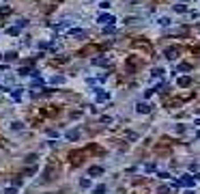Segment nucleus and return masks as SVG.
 <instances>
[{
  "label": "nucleus",
  "instance_id": "nucleus-17",
  "mask_svg": "<svg viewBox=\"0 0 200 194\" xmlns=\"http://www.w3.org/2000/svg\"><path fill=\"white\" fill-rule=\"evenodd\" d=\"M5 194H17V190H15V188H7Z\"/></svg>",
  "mask_w": 200,
  "mask_h": 194
},
{
  "label": "nucleus",
  "instance_id": "nucleus-10",
  "mask_svg": "<svg viewBox=\"0 0 200 194\" xmlns=\"http://www.w3.org/2000/svg\"><path fill=\"white\" fill-rule=\"evenodd\" d=\"M174 11L176 13H185V5H174Z\"/></svg>",
  "mask_w": 200,
  "mask_h": 194
},
{
  "label": "nucleus",
  "instance_id": "nucleus-1",
  "mask_svg": "<svg viewBox=\"0 0 200 194\" xmlns=\"http://www.w3.org/2000/svg\"><path fill=\"white\" fill-rule=\"evenodd\" d=\"M140 114H149V112L153 110V106H149V104H138V108H136Z\"/></svg>",
  "mask_w": 200,
  "mask_h": 194
},
{
  "label": "nucleus",
  "instance_id": "nucleus-9",
  "mask_svg": "<svg viewBox=\"0 0 200 194\" xmlns=\"http://www.w3.org/2000/svg\"><path fill=\"white\" fill-rule=\"evenodd\" d=\"M13 99H15V102H20V99H22V88H17V91L13 93Z\"/></svg>",
  "mask_w": 200,
  "mask_h": 194
},
{
  "label": "nucleus",
  "instance_id": "nucleus-12",
  "mask_svg": "<svg viewBox=\"0 0 200 194\" xmlns=\"http://www.w3.org/2000/svg\"><path fill=\"white\" fill-rule=\"evenodd\" d=\"M189 82H191L189 78H181V80H179V84H181V86H187V84H189Z\"/></svg>",
  "mask_w": 200,
  "mask_h": 194
},
{
  "label": "nucleus",
  "instance_id": "nucleus-21",
  "mask_svg": "<svg viewBox=\"0 0 200 194\" xmlns=\"http://www.w3.org/2000/svg\"><path fill=\"white\" fill-rule=\"evenodd\" d=\"M185 194H194V192H191V190H187V192H185Z\"/></svg>",
  "mask_w": 200,
  "mask_h": 194
},
{
  "label": "nucleus",
  "instance_id": "nucleus-20",
  "mask_svg": "<svg viewBox=\"0 0 200 194\" xmlns=\"http://www.w3.org/2000/svg\"><path fill=\"white\" fill-rule=\"evenodd\" d=\"M80 183H82V188H88V185H90V181H88V179H82Z\"/></svg>",
  "mask_w": 200,
  "mask_h": 194
},
{
  "label": "nucleus",
  "instance_id": "nucleus-19",
  "mask_svg": "<svg viewBox=\"0 0 200 194\" xmlns=\"http://www.w3.org/2000/svg\"><path fill=\"white\" fill-rule=\"evenodd\" d=\"M97 99H101V102H103V99H108V95H106V93H97Z\"/></svg>",
  "mask_w": 200,
  "mask_h": 194
},
{
  "label": "nucleus",
  "instance_id": "nucleus-3",
  "mask_svg": "<svg viewBox=\"0 0 200 194\" xmlns=\"http://www.w3.org/2000/svg\"><path fill=\"white\" fill-rule=\"evenodd\" d=\"M97 22H101V24H106V22H114V17H112L110 13H101V15L97 17Z\"/></svg>",
  "mask_w": 200,
  "mask_h": 194
},
{
  "label": "nucleus",
  "instance_id": "nucleus-4",
  "mask_svg": "<svg viewBox=\"0 0 200 194\" xmlns=\"http://www.w3.org/2000/svg\"><path fill=\"white\" fill-rule=\"evenodd\" d=\"M176 56H179V50H176V48L166 50V58H168V60H172V58H176Z\"/></svg>",
  "mask_w": 200,
  "mask_h": 194
},
{
  "label": "nucleus",
  "instance_id": "nucleus-7",
  "mask_svg": "<svg viewBox=\"0 0 200 194\" xmlns=\"http://www.w3.org/2000/svg\"><path fill=\"white\" fill-rule=\"evenodd\" d=\"M50 82H52V84H63L65 78L63 76H54V78H50Z\"/></svg>",
  "mask_w": 200,
  "mask_h": 194
},
{
  "label": "nucleus",
  "instance_id": "nucleus-6",
  "mask_svg": "<svg viewBox=\"0 0 200 194\" xmlns=\"http://www.w3.org/2000/svg\"><path fill=\"white\" fill-rule=\"evenodd\" d=\"M67 138H69V140H78V138H80V132H78V130H71V132L67 134Z\"/></svg>",
  "mask_w": 200,
  "mask_h": 194
},
{
  "label": "nucleus",
  "instance_id": "nucleus-14",
  "mask_svg": "<svg viewBox=\"0 0 200 194\" xmlns=\"http://www.w3.org/2000/svg\"><path fill=\"white\" fill-rule=\"evenodd\" d=\"M0 13H2V15H9V13H11V7H2V9H0Z\"/></svg>",
  "mask_w": 200,
  "mask_h": 194
},
{
  "label": "nucleus",
  "instance_id": "nucleus-8",
  "mask_svg": "<svg viewBox=\"0 0 200 194\" xmlns=\"http://www.w3.org/2000/svg\"><path fill=\"white\" fill-rule=\"evenodd\" d=\"M69 35H71V37H82V30H80V28H71V30H69Z\"/></svg>",
  "mask_w": 200,
  "mask_h": 194
},
{
  "label": "nucleus",
  "instance_id": "nucleus-13",
  "mask_svg": "<svg viewBox=\"0 0 200 194\" xmlns=\"http://www.w3.org/2000/svg\"><path fill=\"white\" fill-rule=\"evenodd\" d=\"M189 65H187V63H183V65H179V71H189Z\"/></svg>",
  "mask_w": 200,
  "mask_h": 194
},
{
  "label": "nucleus",
  "instance_id": "nucleus-15",
  "mask_svg": "<svg viewBox=\"0 0 200 194\" xmlns=\"http://www.w3.org/2000/svg\"><path fill=\"white\" fill-rule=\"evenodd\" d=\"M17 33H20V28H17V26H15V28H9V30H7V35H17Z\"/></svg>",
  "mask_w": 200,
  "mask_h": 194
},
{
  "label": "nucleus",
  "instance_id": "nucleus-11",
  "mask_svg": "<svg viewBox=\"0 0 200 194\" xmlns=\"http://www.w3.org/2000/svg\"><path fill=\"white\" fill-rule=\"evenodd\" d=\"M103 192H106V185H101V183H99L97 188H95V194H103Z\"/></svg>",
  "mask_w": 200,
  "mask_h": 194
},
{
  "label": "nucleus",
  "instance_id": "nucleus-2",
  "mask_svg": "<svg viewBox=\"0 0 200 194\" xmlns=\"http://www.w3.org/2000/svg\"><path fill=\"white\" fill-rule=\"evenodd\" d=\"M88 175H90V177H101V175H103V168H101V166H93V168L88 170Z\"/></svg>",
  "mask_w": 200,
  "mask_h": 194
},
{
  "label": "nucleus",
  "instance_id": "nucleus-5",
  "mask_svg": "<svg viewBox=\"0 0 200 194\" xmlns=\"http://www.w3.org/2000/svg\"><path fill=\"white\" fill-rule=\"evenodd\" d=\"M181 183H183V185H187V188H194V183H196V181L191 179V177H187V175H185V177L181 179Z\"/></svg>",
  "mask_w": 200,
  "mask_h": 194
},
{
  "label": "nucleus",
  "instance_id": "nucleus-16",
  "mask_svg": "<svg viewBox=\"0 0 200 194\" xmlns=\"http://www.w3.org/2000/svg\"><path fill=\"white\" fill-rule=\"evenodd\" d=\"M15 58H17V54H15V52H11V54H7V60H15Z\"/></svg>",
  "mask_w": 200,
  "mask_h": 194
},
{
  "label": "nucleus",
  "instance_id": "nucleus-18",
  "mask_svg": "<svg viewBox=\"0 0 200 194\" xmlns=\"http://www.w3.org/2000/svg\"><path fill=\"white\" fill-rule=\"evenodd\" d=\"M11 127H13V130H22V127H24V123H13Z\"/></svg>",
  "mask_w": 200,
  "mask_h": 194
}]
</instances>
